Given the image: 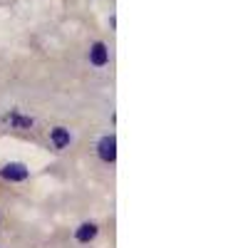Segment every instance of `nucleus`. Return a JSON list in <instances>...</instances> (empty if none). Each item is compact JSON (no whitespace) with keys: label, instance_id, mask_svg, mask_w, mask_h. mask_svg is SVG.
<instances>
[{"label":"nucleus","instance_id":"nucleus-1","mask_svg":"<svg viewBox=\"0 0 248 248\" xmlns=\"http://www.w3.org/2000/svg\"><path fill=\"white\" fill-rule=\"evenodd\" d=\"M97 154H99V159H102V161L112 164V161L117 159V139H114L112 134L102 137V139L97 141Z\"/></svg>","mask_w":248,"mask_h":248},{"label":"nucleus","instance_id":"nucleus-4","mask_svg":"<svg viewBox=\"0 0 248 248\" xmlns=\"http://www.w3.org/2000/svg\"><path fill=\"white\" fill-rule=\"evenodd\" d=\"M94 236H97V226L94 223H82L79 229H77V233H75V238L79 243H90Z\"/></svg>","mask_w":248,"mask_h":248},{"label":"nucleus","instance_id":"nucleus-2","mask_svg":"<svg viewBox=\"0 0 248 248\" xmlns=\"http://www.w3.org/2000/svg\"><path fill=\"white\" fill-rule=\"evenodd\" d=\"M28 174H30L28 167L20 164V161H10V164H5V167L0 169V176H3L5 181H25Z\"/></svg>","mask_w":248,"mask_h":248},{"label":"nucleus","instance_id":"nucleus-3","mask_svg":"<svg viewBox=\"0 0 248 248\" xmlns=\"http://www.w3.org/2000/svg\"><path fill=\"white\" fill-rule=\"evenodd\" d=\"M90 62L94 67H105L107 62H109V50L105 43H94L92 50H90Z\"/></svg>","mask_w":248,"mask_h":248},{"label":"nucleus","instance_id":"nucleus-5","mask_svg":"<svg viewBox=\"0 0 248 248\" xmlns=\"http://www.w3.org/2000/svg\"><path fill=\"white\" fill-rule=\"evenodd\" d=\"M52 144H55V149H65L67 144H70V129L55 127V129H52Z\"/></svg>","mask_w":248,"mask_h":248},{"label":"nucleus","instance_id":"nucleus-6","mask_svg":"<svg viewBox=\"0 0 248 248\" xmlns=\"http://www.w3.org/2000/svg\"><path fill=\"white\" fill-rule=\"evenodd\" d=\"M5 119H8V124H13V127H17V129H30V127H32V119H30V117H23V114H17V112L8 114Z\"/></svg>","mask_w":248,"mask_h":248}]
</instances>
